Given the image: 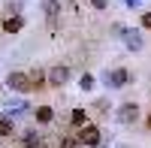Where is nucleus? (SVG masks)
<instances>
[{
  "label": "nucleus",
  "instance_id": "6",
  "mask_svg": "<svg viewBox=\"0 0 151 148\" xmlns=\"http://www.w3.org/2000/svg\"><path fill=\"white\" fill-rule=\"evenodd\" d=\"M121 40H124V45H127L130 52H142V45H145V42H142V33H139V30H130V27L124 30Z\"/></svg>",
  "mask_w": 151,
  "mask_h": 148
},
{
  "label": "nucleus",
  "instance_id": "5",
  "mask_svg": "<svg viewBox=\"0 0 151 148\" xmlns=\"http://www.w3.org/2000/svg\"><path fill=\"white\" fill-rule=\"evenodd\" d=\"M45 18H48V30H58V12H60V0H42Z\"/></svg>",
  "mask_w": 151,
  "mask_h": 148
},
{
  "label": "nucleus",
  "instance_id": "7",
  "mask_svg": "<svg viewBox=\"0 0 151 148\" xmlns=\"http://www.w3.org/2000/svg\"><path fill=\"white\" fill-rule=\"evenodd\" d=\"M136 118H139V106H136V103H124L118 109V121H121V124H133Z\"/></svg>",
  "mask_w": 151,
  "mask_h": 148
},
{
  "label": "nucleus",
  "instance_id": "2",
  "mask_svg": "<svg viewBox=\"0 0 151 148\" xmlns=\"http://www.w3.org/2000/svg\"><path fill=\"white\" fill-rule=\"evenodd\" d=\"M6 88L9 91H18V94H30V79H27V73H9L6 76Z\"/></svg>",
  "mask_w": 151,
  "mask_h": 148
},
{
  "label": "nucleus",
  "instance_id": "19",
  "mask_svg": "<svg viewBox=\"0 0 151 148\" xmlns=\"http://www.w3.org/2000/svg\"><path fill=\"white\" fill-rule=\"evenodd\" d=\"M145 127H148V130H151V112H148V118H145Z\"/></svg>",
  "mask_w": 151,
  "mask_h": 148
},
{
  "label": "nucleus",
  "instance_id": "16",
  "mask_svg": "<svg viewBox=\"0 0 151 148\" xmlns=\"http://www.w3.org/2000/svg\"><path fill=\"white\" fill-rule=\"evenodd\" d=\"M94 9H109V0H91Z\"/></svg>",
  "mask_w": 151,
  "mask_h": 148
},
{
  "label": "nucleus",
  "instance_id": "3",
  "mask_svg": "<svg viewBox=\"0 0 151 148\" xmlns=\"http://www.w3.org/2000/svg\"><path fill=\"white\" fill-rule=\"evenodd\" d=\"M67 79H70V67H52L45 73V82L52 85V88H60V85H67Z\"/></svg>",
  "mask_w": 151,
  "mask_h": 148
},
{
  "label": "nucleus",
  "instance_id": "22",
  "mask_svg": "<svg viewBox=\"0 0 151 148\" xmlns=\"http://www.w3.org/2000/svg\"><path fill=\"white\" fill-rule=\"evenodd\" d=\"M103 148H106V145H103Z\"/></svg>",
  "mask_w": 151,
  "mask_h": 148
},
{
  "label": "nucleus",
  "instance_id": "8",
  "mask_svg": "<svg viewBox=\"0 0 151 148\" xmlns=\"http://www.w3.org/2000/svg\"><path fill=\"white\" fill-rule=\"evenodd\" d=\"M24 27V18H21V12H18V15H9L6 21H3V33H18Z\"/></svg>",
  "mask_w": 151,
  "mask_h": 148
},
{
  "label": "nucleus",
  "instance_id": "21",
  "mask_svg": "<svg viewBox=\"0 0 151 148\" xmlns=\"http://www.w3.org/2000/svg\"><path fill=\"white\" fill-rule=\"evenodd\" d=\"M40 148H42V145H40Z\"/></svg>",
  "mask_w": 151,
  "mask_h": 148
},
{
  "label": "nucleus",
  "instance_id": "15",
  "mask_svg": "<svg viewBox=\"0 0 151 148\" xmlns=\"http://www.w3.org/2000/svg\"><path fill=\"white\" fill-rule=\"evenodd\" d=\"M79 88H82V91H91V88H94V76H91V73H85V76L79 79Z\"/></svg>",
  "mask_w": 151,
  "mask_h": 148
},
{
  "label": "nucleus",
  "instance_id": "10",
  "mask_svg": "<svg viewBox=\"0 0 151 148\" xmlns=\"http://www.w3.org/2000/svg\"><path fill=\"white\" fill-rule=\"evenodd\" d=\"M36 121H40V124H52V121H55V109L52 106H36Z\"/></svg>",
  "mask_w": 151,
  "mask_h": 148
},
{
  "label": "nucleus",
  "instance_id": "17",
  "mask_svg": "<svg viewBox=\"0 0 151 148\" xmlns=\"http://www.w3.org/2000/svg\"><path fill=\"white\" fill-rule=\"evenodd\" d=\"M142 27L151 30V12H142Z\"/></svg>",
  "mask_w": 151,
  "mask_h": 148
},
{
  "label": "nucleus",
  "instance_id": "4",
  "mask_svg": "<svg viewBox=\"0 0 151 148\" xmlns=\"http://www.w3.org/2000/svg\"><path fill=\"white\" fill-rule=\"evenodd\" d=\"M109 88H124V85L130 82V73L124 70V67H118V70H112V73H106V79H103Z\"/></svg>",
  "mask_w": 151,
  "mask_h": 148
},
{
  "label": "nucleus",
  "instance_id": "11",
  "mask_svg": "<svg viewBox=\"0 0 151 148\" xmlns=\"http://www.w3.org/2000/svg\"><path fill=\"white\" fill-rule=\"evenodd\" d=\"M21 145H24V148H40V145H42V136H40L36 130H27V133H24V139H21Z\"/></svg>",
  "mask_w": 151,
  "mask_h": 148
},
{
  "label": "nucleus",
  "instance_id": "13",
  "mask_svg": "<svg viewBox=\"0 0 151 148\" xmlns=\"http://www.w3.org/2000/svg\"><path fill=\"white\" fill-rule=\"evenodd\" d=\"M12 127H15V121L6 112H0V136H12Z\"/></svg>",
  "mask_w": 151,
  "mask_h": 148
},
{
  "label": "nucleus",
  "instance_id": "14",
  "mask_svg": "<svg viewBox=\"0 0 151 148\" xmlns=\"http://www.w3.org/2000/svg\"><path fill=\"white\" fill-rule=\"evenodd\" d=\"M58 148H82V142L76 139V136H60V142H58Z\"/></svg>",
  "mask_w": 151,
  "mask_h": 148
},
{
  "label": "nucleus",
  "instance_id": "1",
  "mask_svg": "<svg viewBox=\"0 0 151 148\" xmlns=\"http://www.w3.org/2000/svg\"><path fill=\"white\" fill-rule=\"evenodd\" d=\"M76 139L82 142V148H97V145H100V127H94V124H85V127H79Z\"/></svg>",
  "mask_w": 151,
  "mask_h": 148
},
{
  "label": "nucleus",
  "instance_id": "9",
  "mask_svg": "<svg viewBox=\"0 0 151 148\" xmlns=\"http://www.w3.org/2000/svg\"><path fill=\"white\" fill-rule=\"evenodd\" d=\"M27 79H30V88H36V91H40V88H45V70H40V67H36V70H30L27 73Z\"/></svg>",
  "mask_w": 151,
  "mask_h": 148
},
{
  "label": "nucleus",
  "instance_id": "18",
  "mask_svg": "<svg viewBox=\"0 0 151 148\" xmlns=\"http://www.w3.org/2000/svg\"><path fill=\"white\" fill-rule=\"evenodd\" d=\"M136 3H142V0H127V6H130V9H133V6H136Z\"/></svg>",
  "mask_w": 151,
  "mask_h": 148
},
{
  "label": "nucleus",
  "instance_id": "20",
  "mask_svg": "<svg viewBox=\"0 0 151 148\" xmlns=\"http://www.w3.org/2000/svg\"><path fill=\"white\" fill-rule=\"evenodd\" d=\"M70 3H76V0H70Z\"/></svg>",
  "mask_w": 151,
  "mask_h": 148
},
{
  "label": "nucleus",
  "instance_id": "12",
  "mask_svg": "<svg viewBox=\"0 0 151 148\" xmlns=\"http://www.w3.org/2000/svg\"><path fill=\"white\" fill-rule=\"evenodd\" d=\"M70 124L73 127H85L88 124V112H85V109H73V112H70Z\"/></svg>",
  "mask_w": 151,
  "mask_h": 148
}]
</instances>
